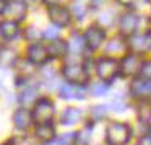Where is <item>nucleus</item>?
<instances>
[{"instance_id": "1", "label": "nucleus", "mask_w": 151, "mask_h": 145, "mask_svg": "<svg viewBox=\"0 0 151 145\" xmlns=\"http://www.w3.org/2000/svg\"><path fill=\"white\" fill-rule=\"evenodd\" d=\"M132 137V127L125 122H111L106 129V142L109 145H125Z\"/></svg>"}, {"instance_id": "2", "label": "nucleus", "mask_w": 151, "mask_h": 145, "mask_svg": "<svg viewBox=\"0 0 151 145\" xmlns=\"http://www.w3.org/2000/svg\"><path fill=\"white\" fill-rule=\"evenodd\" d=\"M119 70H120V62L112 57H102L96 62V73H98L99 80L104 83H109L117 77Z\"/></svg>"}, {"instance_id": "3", "label": "nucleus", "mask_w": 151, "mask_h": 145, "mask_svg": "<svg viewBox=\"0 0 151 145\" xmlns=\"http://www.w3.org/2000/svg\"><path fill=\"white\" fill-rule=\"evenodd\" d=\"M62 73L67 82L73 83V85H85L89 80V72L86 70V67L81 65V64H76V62L65 64L62 69Z\"/></svg>"}, {"instance_id": "4", "label": "nucleus", "mask_w": 151, "mask_h": 145, "mask_svg": "<svg viewBox=\"0 0 151 145\" xmlns=\"http://www.w3.org/2000/svg\"><path fill=\"white\" fill-rule=\"evenodd\" d=\"M54 112H55L54 103L49 98H41L34 103L31 114H33V121H36V124H47L54 117Z\"/></svg>"}, {"instance_id": "5", "label": "nucleus", "mask_w": 151, "mask_h": 145, "mask_svg": "<svg viewBox=\"0 0 151 145\" xmlns=\"http://www.w3.org/2000/svg\"><path fill=\"white\" fill-rule=\"evenodd\" d=\"M141 56L140 54H135V52H128L124 59L120 60V72L124 77H133L137 73H140L141 69Z\"/></svg>"}, {"instance_id": "6", "label": "nucleus", "mask_w": 151, "mask_h": 145, "mask_svg": "<svg viewBox=\"0 0 151 145\" xmlns=\"http://www.w3.org/2000/svg\"><path fill=\"white\" fill-rule=\"evenodd\" d=\"M138 23H140V17H137L133 12H127L119 18V31L122 36L132 38L138 30Z\"/></svg>"}, {"instance_id": "7", "label": "nucleus", "mask_w": 151, "mask_h": 145, "mask_svg": "<svg viewBox=\"0 0 151 145\" xmlns=\"http://www.w3.org/2000/svg\"><path fill=\"white\" fill-rule=\"evenodd\" d=\"M47 13H49L50 21L55 26H68L70 21H72V12L63 5H50Z\"/></svg>"}, {"instance_id": "8", "label": "nucleus", "mask_w": 151, "mask_h": 145, "mask_svg": "<svg viewBox=\"0 0 151 145\" xmlns=\"http://www.w3.org/2000/svg\"><path fill=\"white\" fill-rule=\"evenodd\" d=\"M28 12V5L23 0H10L7 4L5 8V17L8 18V21H15V23H20L21 20H24Z\"/></svg>"}, {"instance_id": "9", "label": "nucleus", "mask_w": 151, "mask_h": 145, "mask_svg": "<svg viewBox=\"0 0 151 145\" xmlns=\"http://www.w3.org/2000/svg\"><path fill=\"white\" fill-rule=\"evenodd\" d=\"M83 38H85L86 47H88L89 51H96V49L101 47L102 43H104L106 31H104V28H99V26H89Z\"/></svg>"}, {"instance_id": "10", "label": "nucleus", "mask_w": 151, "mask_h": 145, "mask_svg": "<svg viewBox=\"0 0 151 145\" xmlns=\"http://www.w3.org/2000/svg\"><path fill=\"white\" fill-rule=\"evenodd\" d=\"M26 59L29 60L33 65H44L49 60V54H47V47L42 46L41 43H34L28 47Z\"/></svg>"}, {"instance_id": "11", "label": "nucleus", "mask_w": 151, "mask_h": 145, "mask_svg": "<svg viewBox=\"0 0 151 145\" xmlns=\"http://www.w3.org/2000/svg\"><path fill=\"white\" fill-rule=\"evenodd\" d=\"M62 99H85L86 98V86L85 85H73V83H63L59 90Z\"/></svg>"}, {"instance_id": "12", "label": "nucleus", "mask_w": 151, "mask_h": 145, "mask_svg": "<svg viewBox=\"0 0 151 145\" xmlns=\"http://www.w3.org/2000/svg\"><path fill=\"white\" fill-rule=\"evenodd\" d=\"M106 54L107 56H112V57H125L130 51L128 47V41H124L122 38H114V39L109 41V44L106 46Z\"/></svg>"}, {"instance_id": "13", "label": "nucleus", "mask_w": 151, "mask_h": 145, "mask_svg": "<svg viewBox=\"0 0 151 145\" xmlns=\"http://www.w3.org/2000/svg\"><path fill=\"white\" fill-rule=\"evenodd\" d=\"M128 47H130L135 54H140V52H145L146 49H151V33L133 34V36L128 39Z\"/></svg>"}, {"instance_id": "14", "label": "nucleus", "mask_w": 151, "mask_h": 145, "mask_svg": "<svg viewBox=\"0 0 151 145\" xmlns=\"http://www.w3.org/2000/svg\"><path fill=\"white\" fill-rule=\"evenodd\" d=\"M130 95L135 96V98L151 96V82L150 80H143L141 77L140 78H135L130 83Z\"/></svg>"}, {"instance_id": "15", "label": "nucleus", "mask_w": 151, "mask_h": 145, "mask_svg": "<svg viewBox=\"0 0 151 145\" xmlns=\"http://www.w3.org/2000/svg\"><path fill=\"white\" fill-rule=\"evenodd\" d=\"M33 122V114L26 108H18L13 114V124L18 130H26Z\"/></svg>"}, {"instance_id": "16", "label": "nucleus", "mask_w": 151, "mask_h": 145, "mask_svg": "<svg viewBox=\"0 0 151 145\" xmlns=\"http://www.w3.org/2000/svg\"><path fill=\"white\" fill-rule=\"evenodd\" d=\"M68 51V43L62 39H55L50 41V44L47 46V54H49V59H60L63 57Z\"/></svg>"}, {"instance_id": "17", "label": "nucleus", "mask_w": 151, "mask_h": 145, "mask_svg": "<svg viewBox=\"0 0 151 145\" xmlns=\"http://www.w3.org/2000/svg\"><path fill=\"white\" fill-rule=\"evenodd\" d=\"M81 117H83V111L80 108H67L65 111L62 112L60 121L65 125H73V124L81 121Z\"/></svg>"}, {"instance_id": "18", "label": "nucleus", "mask_w": 151, "mask_h": 145, "mask_svg": "<svg viewBox=\"0 0 151 145\" xmlns=\"http://www.w3.org/2000/svg\"><path fill=\"white\" fill-rule=\"evenodd\" d=\"M0 33L5 39H15V38L20 34V26L18 23L15 21H8V20H4L0 23Z\"/></svg>"}, {"instance_id": "19", "label": "nucleus", "mask_w": 151, "mask_h": 145, "mask_svg": "<svg viewBox=\"0 0 151 145\" xmlns=\"http://www.w3.org/2000/svg\"><path fill=\"white\" fill-rule=\"evenodd\" d=\"M36 137L39 138V140H42V142H50V140H54V135H55V130H54V127H52V124L50 122H47V124H37V127H36Z\"/></svg>"}, {"instance_id": "20", "label": "nucleus", "mask_w": 151, "mask_h": 145, "mask_svg": "<svg viewBox=\"0 0 151 145\" xmlns=\"http://www.w3.org/2000/svg\"><path fill=\"white\" fill-rule=\"evenodd\" d=\"M37 90H39V86L37 85H26L24 86V90L21 91L20 95V103L21 104H24V108H26L28 104H31V103H36V96H37Z\"/></svg>"}, {"instance_id": "21", "label": "nucleus", "mask_w": 151, "mask_h": 145, "mask_svg": "<svg viewBox=\"0 0 151 145\" xmlns=\"http://www.w3.org/2000/svg\"><path fill=\"white\" fill-rule=\"evenodd\" d=\"M89 10V2L88 0H73V5H72V12L78 20H83L86 17Z\"/></svg>"}, {"instance_id": "22", "label": "nucleus", "mask_w": 151, "mask_h": 145, "mask_svg": "<svg viewBox=\"0 0 151 145\" xmlns=\"http://www.w3.org/2000/svg\"><path fill=\"white\" fill-rule=\"evenodd\" d=\"M89 134H91V124L83 127L78 134H75V145H88L89 144Z\"/></svg>"}, {"instance_id": "23", "label": "nucleus", "mask_w": 151, "mask_h": 145, "mask_svg": "<svg viewBox=\"0 0 151 145\" xmlns=\"http://www.w3.org/2000/svg\"><path fill=\"white\" fill-rule=\"evenodd\" d=\"M85 47H86L85 38L80 36V34H73L72 39H70V43H68V49L73 51V52H81Z\"/></svg>"}, {"instance_id": "24", "label": "nucleus", "mask_w": 151, "mask_h": 145, "mask_svg": "<svg viewBox=\"0 0 151 145\" xmlns=\"http://www.w3.org/2000/svg\"><path fill=\"white\" fill-rule=\"evenodd\" d=\"M106 114H107V106L106 104H96L89 109V116H91L93 121H99V119H102Z\"/></svg>"}, {"instance_id": "25", "label": "nucleus", "mask_w": 151, "mask_h": 145, "mask_svg": "<svg viewBox=\"0 0 151 145\" xmlns=\"http://www.w3.org/2000/svg\"><path fill=\"white\" fill-rule=\"evenodd\" d=\"M107 90H109V83H104V82H96L89 86V93L93 96H102L107 93Z\"/></svg>"}, {"instance_id": "26", "label": "nucleus", "mask_w": 151, "mask_h": 145, "mask_svg": "<svg viewBox=\"0 0 151 145\" xmlns=\"http://www.w3.org/2000/svg\"><path fill=\"white\" fill-rule=\"evenodd\" d=\"M15 52L12 49H2L0 51V64H4V65H10V64H15Z\"/></svg>"}, {"instance_id": "27", "label": "nucleus", "mask_w": 151, "mask_h": 145, "mask_svg": "<svg viewBox=\"0 0 151 145\" xmlns=\"http://www.w3.org/2000/svg\"><path fill=\"white\" fill-rule=\"evenodd\" d=\"M140 75L143 80H150L151 82V60H145V62L141 64Z\"/></svg>"}, {"instance_id": "28", "label": "nucleus", "mask_w": 151, "mask_h": 145, "mask_svg": "<svg viewBox=\"0 0 151 145\" xmlns=\"http://www.w3.org/2000/svg\"><path fill=\"white\" fill-rule=\"evenodd\" d=\"M42 36L46 38V39L55 41V39H59V31H57V28H47V30L42 33Z\"/></svg>"}, {"instance_id": "29", "label": "nucleus", "mask_w": 151, "mask_h": 145, "mask_svg": "<svg viewBox=\"0 0 151 145\" xmlns=\"http://www.w3.org/2000/svg\"><path fill=\"white\" fill-rule=\"evenodd\" d=\"M24 36H26L28 39H36V38L41 36V33H39V30H37L36 26H29L26 31H24Z\"/></svg>"}, {"instance_id": "30", "label": "nucleus", "mask_w": 151, "mask_h": 145, "mask_svg": "<svg viewBox=\"0 0 151 145\" xmlns=\"http://www.w3.org/2000/svg\"><path fill=\"white\" fill-rule=\"evenodd\" d=\"M112 108H114V111H124V109H125V103L117 99V101L112 103Z\"/></svg>"}, {"instance_id": "31", "label": "nucleus", "mask_w": 151, "mask_h": 145, "mask_svg": "<svg viewBox=\"0 0 151 145\" xmlns=\"http://www.w3.org/2000/svg\"><path fill=\"white\" fill-rule=\"evenodd\" d=\"M138 145H151V134L143 135V137L140 138V144H138Z\"/></svg>"}, {"instance_id": "32", "label": "nucleus", "mask_w": 151, "mask_h": 145, "mask_svg": "<svg viewBox=\"0 0 151 145\" xmlns=\"http://www.w3.org/2000/svg\"><path fill=\"white\" fill-rule=\"evenodd\" d=\"M7 4L8 0H0V15L5 13V8H7Z\"/></svg>"}, {"instance_id": "33", "label": "nucleus", "mask_w": 151, "mask_h": 145, "mask_svg": "<svg viewBox=\"0 0 151 145\" xmlns=\"http://www.w3.org/2000/svg\"><path fill=\"white\" fill-rule=\"evenodd\" d=\"M46 145H65L63 144L62 140H60V138H54V140H50V142H47Z\"/></svg>"}, {"instance_id": "34", "label": "nucleus", "mask_w": 151, "mask_h": 145, "mask_svg": "<svg viewBox=\"0 0 151 145\" xmlns=\"http://www.w3.org/2000/svg\"><path fill=\"white\" fill-rule=\"evenodd\" d=\"M119 4H122V5H125V7H128V5H133L137 0H117Z\"/></svg>"}, {"instance_id": "35", "label": "nucleus", "mask_w": 151, "mask_h": 145, "mask_svg": "<svg viewBox=\"0 0 151 145\" xmlns=\"http://www.w3.org/2000/svg\"><path fill=\"white\" fill-rule=\"evenodd\" d=\"M47 4H49V7L50 5H62V0H46Z\"/></svg>"}, {"instance_id": "36", "label": "nucleus", "mask_w": 151, "mask_h": 145, "mask_svg": "<svg viewBox=\"0 0 151 145\" xmlns=\"http://www.w3.org/2000/svg\"><path fill=\"white\" fill-rule=\"evenodd\" d=\"M146 124H148V127H151V114L148 116V119H146Z\"/></svg>"}, {"instance_id": "37", "label": "nucleus", "mask_w": 151, "mask_h": 145, "mask_svg": "<svg viewBox=\"0 0 151 145\" xmlns=\"http://www.w3.org/2000/svg\"><path fill=\"white\" fill-rule=\"evenodd\" d=\"M101 2H104V0H93V4H101Z\"/></svg>"}, {"instance_id": "38", "label": "nucleus", "mask_w": 151, "mask_h": 145, "mask_svg": "<svg viewBox=\"0 0 151 145\" xmlns=\"http://www.w3.org/2000/svg\"><path fill=\"white\" fill-rule=\"evenodd\" d=\"M2 41H4V36H2V33H0V44H2Z\"/></svg>"}, {"instance_id": "39", "label": "nucleus", "mask_w": 151, "mask_h": 145, "mask_svg": "<svg viewBox=\"0 0 151 145\" xmlns=\"http://www.w3.org/2000/svg\"><path fill=\"white\" fill-rule=\"evenodd\" d=\"M148 2H151V0H148Z\"/></svg>"}]
</instances>
